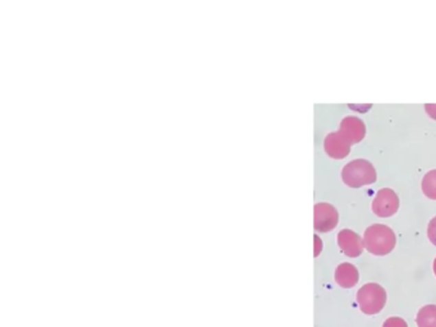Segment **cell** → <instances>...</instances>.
I'll list each match as a JSON object with an SVG mask.
<instances>
[{
  "mask_svg": "<svg viewBox=\"0 0 436 327\" xmlns=\"http://www.w3.org/2000/svg\"><path fill=\"white\" fill-rule=\"evenodd\" d=\"M395 243V234L387 225H371L366 229L363 235L365 248L374 256L388 254L394 250Z\"/></svg>",
  "mask_w": 436,
  "mask_h": 327,
  "instance_id": "cell-1",
  "label": "cell"
},
{
  "mask_svg": "<svg viewBox=\"0 0 436 327\" xmlns=\"http://www.w3.org/2000/svg\"><path fill=\"white\" fill-rule=\"evenodd\" d=\"M342 179L351 188L370 186L376 180V170L367 160H352L342 170Z\"/></svg>",
  "mask_w": 436,
  "mask_h": 327,
  "instance_id": "cell-2",
  "label": "cell"
},
{
  "mask_svg": "<svg viewBox=\"0 0 436 327\" xmlns=\"http://www.w3.org/2000/svg\"><path fill=\"white\" fill-rule=\"evenodd\" d=\"M357 303L363 313L376 315L387 303V291L379 284L369 282L357 291Z\"/></svg>",
  "mask_w": 436,
  "mask_h": 327,
  "instance_id": "cell-3",
  "label": "cell"
},
{
  "mask_svg": "<svg viewBox=\"0 0 436 327\" xmlns=\"http://www.w3.org/2000/svg\"><path fill=\"white\" fill-rule=\"evenodd\" d=\"M399 208L398 195L390 189V188H382L374 198L372 202V211L375 215L379 217H389L393 216Z\"/></svg>",
  "mask_w": 436,
  "mask_h": 327,
  "instance_id": "cell-4",
  "label": "cell"
},
{
  "mask_svg": "<svg viewBox=\"0 0 436 327\" xmlns=\"http://www.w3.org/2000/svg\"><path fill=\"white\" fill-rule=\"evenodd\" d=\"M339 221V215L336 208L329 204H317L315 205V216L314 225L320 233L332 232Z\"/></svg>",
  "mask_w": 436,
  "mask_h": 327,
  "instance_id": "cell-5",
  "label": "cell"
},
{
  "mask_svg": "<svg viewBox=\"0 0 436 327\" xmlns=\"http://www.w3.org/2000/svg\"><path fill=\"white\" fill-rule=\"evenodd\" d=\"M338 245L341 247L342 252L348 256V257H358L361 256L362 251H363V241L361 239V237L357 233H354L353 230L349 229H343L338 233Z\"/></svg>",
  "mask_w": 436,
  "mask_h": 327,
  "instance_id": "cell-6",
  "label": "cell"
},
{
  "mask_svg": "<svg viewBox=\"0 0 436 327\" xmlns=\"http://www.w3.org/2000/svg\"><path fill=\"white\" fill-rule=\"evenodd\" d=\"M324 149L326 154L333 159H344L349 155L351 143L344 138L341 132L329 133L324 140Z\"/></svg>",
  "mask_w": 436,
  "mask_h": 327,
  "instance_id": "cell-7",
  "label": "cell"
},
{
  "mask_svg": "<svg viewBox=\"0 0 436 327\" xmlns=\"http://www.w3.org/2000/svg\"><path fill=\"white\" fill-rule=\"evenodd\" d=\"M345 140L348 141L351 145L361 142L366 136V127L365 123L362 122L357 117H345L341 123V130Z\"/></svg>",
  "mask_w": 436,
  "mask_h": 327,
  "instance_id": "cell-8",
  "label": "cell"
},
{
  "mask_svg": "<svg viewBox=\"0 0 436 327\" xmlns=\"http://www.w3.org/2000/svg\"><path fill=\"white\" fill-rule=\"evenodd\" d=\"M358 279H360L358 270L356 269V266H353L352 263L343 262L335 270V281L338 282L339 287L345 289L353 288L358 282Z\"/></svg>",
  "mask_w": 436,
  "mask_h": 327,
  "instance_id": "cell-9",
  "label": "cell"
},
{
  "mask_svg": "<svg viewBox=\"0 0 436 327\" xmlns=\"http://www.w3.org/2000/svg\"><path fill=\"white\" fill-rule=\"evenodd\" d=\"M416 322L418 327H436V306L428 304L420 309Z\"/></svg>",
  "mask_w": 436,
  "mask_h": 327,
  "instance_id": "cell-10",
  "label": "cell"
},
{
  "mask_svg": "<svg viewBox=\"0 0 436 327\" xmlns=\"http://www.w3.org/2000/svg\"><path fill=\"white\" fill-rule=\"evenodd\" d=\"M422 192L430 199H436V170H430L422 179Z\"/></svg>",
  "mask_w": 436,
  "mask_h": 327,
  "instance_id": "cell-11",
  "label": "cell"
},
{
  "mask_svg": "<svg viewBox=\"0 0 436 327\" xmlns=\"http://www.w3.org/2000/svg\"><path fill=\"white\" fill-rule=\"evenodd\" d=\"M382 327H409L403 318L390 317L384 322Z\"/></svg>",
  "mask_w": 436,
  "mask_h": 327,
  "instance_id": "cell-12",
  "label": "cell"
},
{
  "mask_svg": "<svg viewBox=\"0 0 436 327\" xmlns=\"http://www.w3.org/2000/svg\"><path fill=\"white\" fill-rule=\"evenodd\" d=\"M427 235H428L430 242L434 244V245H436V216L434 219H431V220H430V223H428Z\"/></svg>",
  "mask_w": 436,
  "mask_h": 327,
  "instance_id": "cell-13",
  "label": "cell"
},
{
  "mask_svg": "<svg viewBox=\"0 0 436 327\" xmlns=\"http://www.w3.org/2000/svg\"><path fill=\"white\" fill-rule=\"evenodd\" d=\"M425 109H426L427 114L436 121V104H427L425 105Z\"/></svg>",
  "mask_w": 436,
  "mask_h": 327,
  "instance_id": "cell-14",
  "label": "cell"
},
{
  "mask_svg": "<svg viewBox=\"0 0 436 327\" xmlns=\"http://www.w3.org/2000/svg\"><path fill=\"white\" fill-rule=\"evenodd\" d=\"M434 272H435V276H436V258H435V261H434Z\"/></svg>",
  "mask_w": 436,
  "mask_h": 327,
  "instance_id": "cell-15",
  "label": "cell"
}]
</instances>
